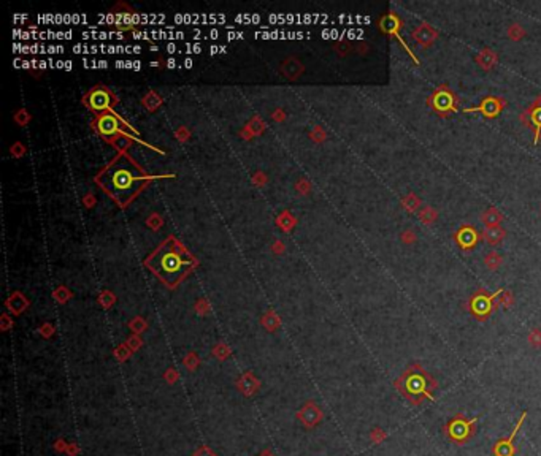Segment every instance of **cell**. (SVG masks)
Returning <instances> with one entry per match:
<instances>
[{
  "mask_svg": "<svg viewBox=\"0 0 541 456\" xmlns=\"http://www.w3.org/2000/svg\"><path fill=\"white\" fill-rule=\"evenodd\" d=\"M105 24L114 26H135V24H160L165 21V15L157 13H108L97 16Z\"/></svg>",
  "mask_w": 541,
  "mask_h": 456,
  "instance_id": "52a82bcc",
  "label": "cell"
},
{
  "mask_svg": "<svg viewBox=\"0 0 541 456\" xmlns=\"http://www.w3.org/2000/svg\"><path fill=\"white\" fill-rule=\"evenodd\" d=\"M148 179L149 176H146L127 155L122 154L99 174L97 182L119 205H125Z\"/></svg>",
  "mask_w": 541,
  "mask_h": 456,
  "instance_id": "6da1fadb",
  "label": "cell"
},
{
  "mask_svg": "<svg viewBox=\"0 0 541 456\" xmlns=\"http://www.w3.org/2000/svg\"><path fill=\"white\" fill-rule=\"evenodd\" d=\"M308 34L303 32H286V31H257L256 38H303Z\"/></svg>",
  "mask_w": 541,
  "mask_h": 456,
  "instance_id": "603a6c76",
  "label": "cell"
},
{
  "mask_svg": "<svg viewBox=\"0 0 541 456\" xmlns=\"http://www.w3.org/2000/svg\"><path fill=\"white\" fill-rule=\"evenodd\" d=\"M476 423H478V416L467 418L463 413H456L446 424H444L443 431L451 442H454L456 445H465L468 440L473 439V435H475Z\"/></svg>",
  "mask_w": 541,
  "mask_h": 456,
  "instance_id": "5b68a950",
  "label": "cell"
},
{
  "mask_svg": "<svg viewBox=\"0 0 541 456\" xmlns=\"http://www.w3.org/2000/svg\"><path fill=\"white\" fill-rule=\"evenodd\" d=\"M525 34H527L525 29L520 26V24H517V23L511 24V26L508 27V31H506L508 38H509V40H513V42H520V40H522V38L525 37Z\"/></svg>",
  "mask_w": 541,
  "mask_h": 456,
  "instance_id": "f1b7e54d",
  "label": "cell"
},
{
  "mask_svg": "<svg viewBox=\"0 0 541 456\" xmlns=\"http://www.w3.org/2000/svg\"><path fill=\"white\" fill-rule=\"evenodd\" d=\"M227 51V48L226 46H210V54L211 56H213V54H218V53H226Z\"/></svg>",
  "mask_w": 541,
  "mask_h": 456,
  "instance_id": "ab89813d",
  "label": "cell"
},
{
  "mask_svg": "<svg viewBox=\"0 0 541 456\" xmlns=\"http://www.w3.org/2000/svg\"><path fill=\"white\" fill-rule=\"evenodd\" d=\"M183 64H185V65H183V67H185V69H192V64H194V62H192L191 57H186L185 62H183Z\"/></svg>",
  "mask_w": 541,
  "mask_h": 456,
  "instance_id": "7bdbcfd3",
  "label": "cell"
},
{
  "mask_svg": "<svg viewBox=\"0 0 541 456\" xmlns=\"http://www.w3.org/2000/svg\"><path fill=\"white\" fill-rule=\"evenodd\" d=\"M72 69H73L72 61H65V67H64V70H72Z\"/></svg>",
  "mask_w": 541,
  "mask_h": 456,
  "instance_id": "ee69618b",
  "label": "cell"
},
{
  "mask_svg": "<svg viewBox=\"0 0 541 456\" xmlns=\"http://www.w3.org/2000/svg\"><path fill=\"white\" fill-rule=\"evenodd\" d=\"M245 34L243 32H235V31H229L227 32V38L229 40H238V38H243Z\"/></svg>",
  "mask_w": 541,
  "mask_h": 456,
  "instance_id": "f35d334b",
  "label": "cell"
},
{
  "mask_svg": "<svg viewBox=\"0 0 541 456\" xmlns=\"http://www.w3.org/2000/svg\"><path fill=\"white\" fill-rule=\"evenodd\" d=\"M95 129L105 138H113L121 132V121L113 113H103L95 121Z\"/></svg>",
  "mask_w": 541,
  "mask_h": 456,
  "instance_id": "2e32d148",
  "label": "cell"
},
{
  "mask_svg": "<svg viewBox=\"0 0 541 456\" xmlns=\"http://www.w3.org/2000/svg\"><path fill=\"white\" fill-rule=\"evenodd\" d=\"M234 19L237 23H241V24H260V21H262V16L257 15V13H241V15H237Z\"/></svg>",
  "mask_w": 541,
  "mask_h": 456,
  "instance_id": "f546056e",
  "label": "cell"
},
{
  "mask_svg": "<svg viewBox=\"0 0 541 456\" xmlns=\"http://www.w3.org/2000/svg\"><path fill=\"white\" fill-rule=\"evenodd\" d=\"M256 388H257V382H256L254 377H251V375L245 377L243 382L240 383V390L243 391V394H245V396H251V394H254Z\"/></svg>",
  "mask_w": 541,
  "mask_h": 456,
  "instance_id": "4dcf8cb0",
  "label": "cell"
},
{
  "mask_svg": "<svg viewBox=\"0 0 541 456\" xmlns=\"http://www.w3.org/2000/svg\"><path fill=\"white\" fill-rule=\"evenodd\" d=\"M506 105H508V102L503 99V97L489 95V97H484V99H482L478 105L470 106V108H465V110H463V113H465V114H468V113H481L487 119H495L501 114V111L506 108Z\"/></svg>",
  "mask_w": 541,
  "mask_h": 456,
  "instance_id": "9c48e42d",
  "label": "cell"
},
{
  "mask_svg": "<svg viewBox=\"0 0 541 456\" xmlns=\"http://www.w3.org/2000/svg\"><path fill=\"white\" fill-rule=\"evenodd\" d=\"M260 456H273L272 453H270V451H264L262 454H260Z\"/></svg>",
  "mask_w": 541,
  "mask_h": 456,
  "instance_id": "f6af8a7d",
  "label": "cell"
},
{
  "mask_svg": "<svg viewBox=\"0 0 541 456\" xmlns=\"http://www.w3.org/2000/svg\"><path fill=\"white\" fill-rule=\"evenodd\" d=\"M452 238L456 241V244L459 246L460 250L468 252L476 247L478 241L481 239V233H478L473 225H462L459 230L454 231Z\"/></svg>",
  "mask_w": 541,
  "mask_h": 456,
  "instance_id": "4fadbf2b",
  "label": "cell"
},
{
  "mask_svg": "<svg viewBox=\"0 0 541 456\" xmlns=\"http://www.w3.org/2000/svg\"><path fill=\"white\" fill-rule=\"evenodd\" d=\"M506 238V230L498 225V227H489L481 231V241H484L487 246H498L500 242H503Z\"/></svg>",
  "mask_w": 541,
  "mask_h": 456,
  "instance_id": "ffe728a7",
  "label": "cell"
},
{
  "mask_svg": "<svg viewBox=\"0 0 541 456\" xmlns=\"http://www.w3.org/2000/svg\"><path fill=\"white\" fill-rule=\"evenodd\" d=\"M501 265H503V257H501L498 252L492 250V252H489V254H486V257H484V266H486L489 271H497Z\"/></svg>",
  "mask_w": 541,
  "mask_h": 456,
  "instance_id": "83f0119b",
  "label": "cell"
},
{
  "mask_svg": "<svg viewBox=\"0 0 541 456\" xmlns=\"http://www.w3.org/2000/svg\"><path fill=\"white\" fill-rule=\"evenodd\" d=\"M178 46H179V45H176V43H167V45H165V51H167L168 54L178 53Z\"/></svg>",
  "mask_w": 541,
  "mask_h": 456,
  "instance_id": "60d3db41",
  "label": "cell"
},
{
  "mask_svg": "<svg viewBox=\"0 0 541 456\" xmlns=\"http://www.w3.org/2000/svg\"><path fill=\"white\" fill-rule=\"evenodd\" d=\"M83 65H84V69H107L108 62H107V61H88V59H83Z\"/></svg>",
  "mask_w": 541,
  "mask_h": 456,
  "instance_id": "8d00e7d4",
  "label": "cell"
},
{
  "mask_svg": "<svg viewBox=\"0 0 541 456\" xmlns=\"http://www.w3.org/2000/svg\"><path fill=\"white\" fill-rule=\"evenodd\" d=\"M73 37L72 31H61V32H54V31H43V32H37V40H70Z\"/></svg>",
  "mask_w": 541,
  "mask_h": 456,
  "instance_id": "484cf974",
  "label": "cell"
},
{
  "mask_svg": "<svg viewBox=\"0 0 541 456\" xmlns=\"http://www.w3.org/2000/svg\"><path fill=\"white\" fill-rule=\"evenodd\" d=\"M113 102H114V99L107 87H95V89H92L91 94L88 95V106L95 113H100V111H105L107 108H110Z\"/></svg>",
  "mask_w": 541,
  "mask_h": 456,
  "instance_id": "9a60e30c",
  "label": "cell"
},
{
  "mask_svg": "<svg viewBox=\"0 0 541 456\" xmlns=\"http://www.w3.org/2000/svg\"><path fill=\"white\" fill-rule=\"evenodd\" d=\"M501 292H503V288H498L492 293H489L484 288H479L470 296V299L465 304V309L473 315V318L478 320V322H486L500 306L497 298L500 296Z\"/></svg>",
  "mask_w": 541,
  "mask_h": 456,
  "instance_id": "277c9868",
  "label": "cell"
},
{
  "mask_svg": "<svg viewBox=\"0 0 541 456\" xmlns=\"http://www.w3.org/2000/svg\"><path fill=\"white\" fill-rule=\"evenodd\" d=\"M438 31H437V29H435L433 26H430L429 23H422V24H419L416 29H414V31L411 32V37H413V40L414 42H416L419 46H422V48H429V46H432L435 42H437V38H438Z\"/></svg>",
  "mask_w": 541,
  "mask_h": 456,
  "instance_id": "e0dca14e",
  "label": "cell"
},
{
  "mask_svg": "<svg viewBox=\"0 0 541 456\" xmlns=\"http://www.w3.org/2000/svg\"><path fill=\"white\" fill-rule=\"evenodd\" d=\"M503 214L497 209V208H487L484 212L481 214V222L484 224L486 228L489 227H498L503 222Z\"/></svg>",
  "mask_w": 541,
  "mask_h": 456,
  "instance_id": "7402d4cb",
  "label": "cell"
},
{
  "mask_svg": "<svg viewBox=\"0 0 541 456\" xmlns=\"http://www.w3.org/2000/svg\"><path fill=\"white\" fill-rule=\"evenodd\" d=\"M498 304L503 306L505 309H509L511 306L514 304V295L511 293V290H505V288H503V292H501L500 296H498Z\"/></svg>",
  "mask_w": 541,
  "mask_h": 456,
  "instance_id": "836d02e7",
  "label": "cell"
},
{
  "mask_svg": "<svg viewBox=\"0 0 541 456\" xmlns=\"http://www.w3.org/2000/svg\"><path fill=\"white\" fill-rule=\"evenodd\" d=\"M394 385L395 390L413 405H421L424 401H432L438 388V382L435 380V377L418 363L410 364Z\"/></svg>",
  "mask_w": 541,
  "mask_h": 456,
  "instance_id": "3957f363",
  "label": "cell"
},
{
  "mask_svg": "<svg viewBox=\"0 0 541 456\" xmlns=\"http://www.w3.org/2000/svg\"><path fill=\"white\" fill-rule=\"evenodd\" d=\"M146 265L163 282H167L168 285H175L188 271L192 269L194 258L179 244L170 239L156 250V254L146 260Z\"/></svg>",
  "mask_w": 541,
  "mask_h": 456,
  "instance_id": "7a4b0ae2",
  "label": "cell"
},
{
  "mask_svg": "<svg viewBox=\"0 0 541 456\" xmlns=\"http://www.w3.org/2000/svg\"><path fill=\"white\" fill-rule=\"evenodd\" d=\"M204 51L200 43H185L178 46V54H199Z\"/></svg>",
  "mask_w": 541,
  "mask_h": 456,
  "instance_id": "d6a6232c",
  "label": "cell"
},
{
  "mask_svg": "<svg viewBox=\"0 0 541 456\" xmlns=\"http://www.w3.org/2000/svg\"><path fill=\"white\" fill-rule=\"evenodd\" d=\"M165 65L168 67V69H175V67H178V61L176 59H168Z\"/></svg>",
  "mask_w": 541,
  "mask_h": 456,
  "instance_id": "b9f144b4",
  "label": "cell"
},
{
  "mask_svg": "<svg viewBox=\"0 0 541 456\" xmlns=\"http://www.w3.org/2000/svg\"><path fill=\"white\" fill-rule=\"evenodd\" d=\"M418 217L424 225H433L438 219V211L432 206H424L418 211Z\"/></svg>",
  "mask_w": 541,
  "mask_h": 456,
  "instance_id": "4316f807",
  "label": "cell"
},
{
  "mask_svg": "<svg viewBox=\"0 0 541 456\" xmlns=\"http://www.w3.org/2000/svg\"><path fill=\"white\" fill-rule=\"evenodd\" d=\"M186 37L181 31H141L135 32V40H183Z\"/></svg>",
  "mask_w": 541,
  "mask_h": 456,
  "instance_id": "ac0fdd59",
  "label": "cell"
},
{
  "mask_svg": "<svg viewBox=\"0 0 541 456\" xmlns=\"http://www.w3.org/2000/svg\"><path fill=\"white\" fill-rule=\"evenodd\" d=\"M525 418H527V412H522L508 437L506 439H500V440H497L494 445H492V454H494V456H516L517 448L514 445V439H516V435H517L520 426H522Z\"/></svg>",
  "mask_w": 541,
  "mask_h": 456,
  "instance_id": "8fae6325",
  "label": "cell"
},
{
  "mask_svg": "<svg viewBox=\"0 0 541 456\" xmlns=\"http://www.w3.org/2000/svg\"><path fill=\"white\" fill-rule=\"evenodd\" d=\"M427 105L441 118H446L459 111V97L448 84H441L427 99Z\"/></svg>",
  "mask_w": 541,
  "mask_h": 456,
  "instance_id": "8992f818",
  "label": "cell"
},
{
  "mask_svg": "<svg viewBox=\"0 0 541 456\" xmlns=\"http://www.w3.org/2000/svg\"><path fill=\"white\" fill-rule=\"evenodd\" d=\"M400 241L403 242V244H414V242L418 241L416 231H413L411 228H405V230L400 233Z\"/></svg>",
  "mask_w": 541,
  "mask_h": 456,
  "instance_id": "d590c367",
  "label": "cell"
},
{
  "mask_svg": "<svg viewBox=\"0 0 541 456\" xmlns=\"http://www.w3.org/2000/svg\"><path fill=\"white\" fill-rule=\"evenodd\" d=\"M81 37L86 38V40H89V38H92V40H111V38H114V40H122V38H124V35L121 32H107V31L83 32Z\"/></svg>",
  "mask_w": 541,
  "mask_h": 456,
  "instance_id": "cb8c5ba5",
  "label": "cell"
},
{
  "mask_svg": "<svg viewBox=\"0 0 541 456\" xmlns=\"http://www.w3.org/2000/svg\"><path fill=\"white\" fill-rule=\"evenodd\" d=\"M475 61H476V64L481 67L482 70L489 72V70H494L495 67H497V64H498V56H497V53H495L494 50H490V48H484V50H481V51L476 54Z\"/></svg>",
  "mask_w": 541,
  "mask_h": 456,
  "instance_id": "44dd1931",
  "label": "cell"
},
{
  "mask_svg": "<svg viewBox=\"0 0 541 456\" xmlns=\"http://www.w3.org/2000/svg\"><path fill=\"white\" fill-rule=\"evenodd\" d=\"M386 439H388V432H386L384 429H381V428H373V429H372V432H370V440H372L375 445L383 443Z\"/></svg>",
  "mask_w": 541,
  "mask_h": 456,
  "instance_id": "e575fe53",
  "label": "cell"
},
{
  "mask_svg": "<svg viewBox=\"0 0 541 456\" xmlns=\"http://www.w3.org/2000/svg\"><path fill=\"white\" fill-rule=\"evenodd\" d=\"M13 50L15 53H32V54H59V53H64V46H56V45H51V46H45V45H19V43H15L13 45Z\"/></svg>",
  "mask_w": 541,
  "mask_h": 456,
  "instance_id": "d6986e66",
  "label": "cell"
},
{
  "mask_svg": "<svg viewBox=\"0 0 541 456\" xmlns=\"http://www.w3.org/2000/svg\"><path fill=\"white\" fill-rule=\"evenodd\" d=\"M421 205H422V200L416 195V193L410 192L407 197H403L400 200V206L407 211V212H418L421 209Z\"/></svg>",
  "mask_w": 541,
  "mask_h": 456,
  "instance_id": "d4e9b609",
  "label": "cell"
},
{
  "mask_svg": "<svg viewBox=\"0 0 541 456\" xmlns=\"http://www.w3.org/2000/svg\"><path fill=\"white\" fill-rule=\"evenodd\" d=\"M380 29H381V31H383L384 34L392 35V37L395 38V40H399V42H400V45L405 48V51H407V53H408V56H410L411 59L414 61V64L419 65V59L416 57V54H414V53L411 51V48L403 42V37H402L403 19H402L399 15H395V13H388V15H384V16L381 18V21H380Z\"/></svg>",
  "mask_w": 541,
  "mask_h": 456,
  "instance_id": "ba28073f",
  "label": "cell"
},
{
  "mask_svg": "<svg viewBox=\"0 0 541 456\" xmlns=\"http://www.w3.org/2000/svg\"><path fill=\"white\" fill-rule=\"evenodd\" d=\"M520 122L527 129L533 132V143L536 144L541 138V95L530 103L520 114Z\"/></svg>",
  "mask_w": 541,
  "mask_h": 456,
  "instance_id": "30bf717a",
  "label": "cell"
},
{
  "mask_svg": "<svg viewBox=\"0 0 541 456\" xmlns=\"http://www.w3.org/2000/svg\"><path fill=\"white\" fill-rule=\"evenodd\" d=\"M175 21L178 24H204V26H213V24H224L227 21V16L222 13H186V15H175Z\"/></svg>",
  "mask_w": 541,
  "mask_h": 456,
  "instance_id": "7c38bea8",
  "label": "cell"
},
{
  "mask_svg": "<svg viewBox=\"0 0 541 456\" xmlns=\"http://www.w3.org/2000/svg\"><path fill=\"white\" fill-rule=\"evenodd\" d=\"M527 342L533 348H541V328H532L527 334Z\"/></svg>",
  "mask_w": 541,
  "mask_h": 456,
  "instance_id": "1f68e13d",
  "label": "cell"
},
{
  "mask_svg": "<svg viewBox=\"0 0 541 456\" xmlns=\"http://www.w3.org/2000/svg\"><path fill=\"white\" fill-rule=\"evenodd\" d=\"M194 456H216V454L211 451L208 447H200V448L194 453Z\"/></svg>",
  "mask_w": 541,
  "mask_h": 456,
  "instance_id": "74e56055",
  "label": "cell"
},
{
  "mask_svg": "<svg viewBox=\"0 0 541 456\" xmlns=\"http://www.w3.org/2000/svg\"><path fill=\"white\" fill-rule=\"evenodd\" d=\"M297 418L300 420V423L305 426V428L311 429L322 421L324 413L321 410V407L314 401H308L306 404H303L302 409L297 412Z\"/></svg>",
  "mask_w": 541,
  "mask_h": 456,
  "instance_id": "5bb4252c",
  "label": "cell"
}]
</instances>
